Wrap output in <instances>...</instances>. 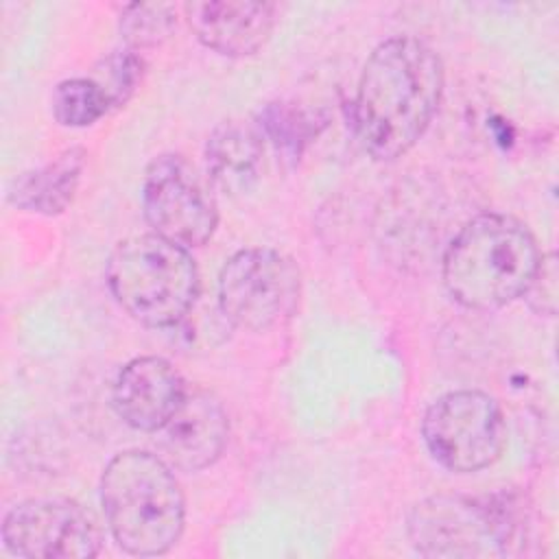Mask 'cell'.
I'll return each mask as SVG.
<instances>
[{
  "mask_svg": "<svg viewBox=\"0 0 559 559\" xmlns=\"http://www.w3.org/2000/svg\"><path fill=\"white\" fill-rule=\"evenodd\" d=\"M443 92V63L421 39L382 41L365 61L354 98V127L382 162L404 155L428 129Z\"/></svg>",
  "mask_w": 559,
  "mask_h": 559,
  "instance_id": "6da1fadb",
  "label": "cell"
},
{
  "mask_svg": "<svg viewBox=\"0 0 559 559\" xmlns=\"http://www.w3.org/2000/svg\"><path fill=\"white\" fill-rule=\"evenodd\" d=\"M539 260V247L522 221L485 212L450 240L443 284L461 306L496 310L526 293Z\"/></svg>",
  "mask_w": 559,
  "mask_h": 559,
  "instance_id": "7a4b0ae2",
  "label": "cell"
},
{
  "mask_svg": "<svg viewBox=\"0 0 559 559\" xmlns=\"http://www.w3.org/2000/svg\"><path fill=\"white\" fill-rule=\"evenodd\" d=\"M100 500L114 539L129 555H164L183 533V491L173 467L157 454H116L103 472Z\"/></svg>",
  "mask_w": 559,
  "mask_h": 559,
  "instance_id": "3957f363",
  "label": "cell"
},
{
  "mask_svg": "<svg viewBox=\"0 0 559 559\" xmlns=\"http://www.w3.org/2000/svg\"><path fill=\"white\" fill-rule=\"evenodd\" d=\"M408 537L424 557L489 559L526 555L531 524L515 496L437 493L413 507Z\"/></svg>",
  "mask_w": 559,
  "mask_h": 559,
  "instance_id": "277c9868",
  "label": "cell"
},
{
  "mask_svg": "<svg viewBox=\"0 0 559 559\" xmlns=\"http://www.w3.org/2000/svg\"><path fill=\"white\" fill-rule=\"evenodd\" d=\"M105 277L120 308L148 328L179 323L199 295V269L190 251L157 234L120 240Z\"/></svg>",
  "mask_w": 559,
  "mask_h": 559,
  "instance_id": "5b68a950",
  "label": "cell"
},
{
  "mask_svg": "<svg viewBox=\"0 0 559 559\" xmlns=\"http://www.w3.org/2000/svg\"><path fill=\"white\" fill-rule=\"evenodd\" d=\"M301 297V273L295 260L277 249L236 251L218 275V308L242 330L266 332L288 321Z\"/></svg>",
  "mask_w": 559,
  "mask_h": 559,
  "instance_id": "8992f818",
  "label": "cell"
},
{
  "mask_svg": "<svg viewBox=\"0 0 559 559\" xmlns=\"http://www.w3.org/2000/svg\"><path fill=\"white\" fill-rule=\"evenodd\" d=\"M428 452L450 472L467 474L493 465L507 445L500 404L483 391H450L435 400L421 421Z\"/></svg>",
  "mask_w": 559,
  "mask_h": 559,
  "instance_id": "52a82bcc",
  "label": "cell"
},
{
  "mask_svg": "<svg viewBox=\"0 0 559 559\" xmlns=\"http://www.w3.org/2000/svg\"><path fill=\"white\" fill-rule=\"evenodd\" d=\"M142 205L153 234L186 249L205 245L218 223V207L207 181L181 155L155 157L144 175Z\"/></svg>",
  "mask_w": 559,
  "mask_h": 559,
  "instance_id": "ba28073f",
  "label": "cell"
},
{
  "mask_svg": "<svg viewBox=\"0 0 559 559\" xmlns=\"http://www.w3.org/2000/svg\"><path fill=\"white\" fill-rule=\"evenodd\" d=\"M2 542L26 559H83L100 552L103 533L74 500L31 498L4 515Z\"/></svg>",
  "mask_w": 559,
  "mask_h": 559,
  "instance_id": "9c48e42d",
  "label": "cell"
},
{
  "mask_svg": "<svg viewBox=\"0 0 559 559\" xmlns=\"http://www.w3.org/2000/svg\"><path fill=\"white\" fill-rule=\"evenodd\" d=\"M229 421L221 400L207 389H188L179 408L157 430L162 459L181 472L210 467L225 450Z\"/></svg>",
  "mask_w": 559,
  "mask_h": 559,
  "instance_id": "30bf717a",
  "label": "cell"
},
{
  "mask_svg": "<svg viewBox=\"0 0 559 559\" xmlns=\"http://www.w3.org/2000/svg\"><path fill=\"white\" fill-rule=\"evenodd\" d=\"M188 386L181 373L162 356L129 360L111 389V404L118 417L144 432H157L179 408Z\"/></svg>",
  "mask_w": 559,
  "mask_h": 559,
  "instance_id": "8fae6325",
  "label": "cell"
},
{
  "mask_svg": "<svg viewBox=\"0 0 559 559\" xmlns=\"http://www.w3.org/2000/svg\"><path fill=\"white\" fill-rule=\"evenodd\" d=\"M183 15L194 37L225 57H249L258 52L275 26V4L271 2H186Z\"/></svg>",
  "mask_w": 559,
  "mask_h": 559,
  "instance_id": "7c38bea8",
  "label": "cell"
},
{
  "mask_svg": "<svg viewBox=\"0 0 559 559\" xmlns=\"http://www.w3.org/2000/svg\"><path fill=\"white\" fill-rule=\"evenodd\" d=\"M262 155V135L253 124L225 120L205 144L207 179L225 194H245L260 179Z\"/></svg>",
  "mask_w": 559,
  "mask_h": 559,
  "instance_id": "4fadbf2b",
  "label": "cell"
},
{
  "mask_svg": "<svg viewBox=\"0 0 559 559\" xmlns=\"http://www.w3.org/2000/svg\"><path fill=\"white\" fill-rule=\"evenodd\" d=\"M85 157L83 146H70L41 168L17 175L7 192L9 203L44 216L61 214L74 199Z\"/></svg>",
  "mask_w": 559,
  "mask_h": 559,
  "instance_id": "5bb4252c",
  "label": "cell"
},
{
  "mask_svg": "<svg viewBox=\"0 0 559 559\" xmlns=\"http://www.w3.org/2000/svg\"><path fill=\"white\" fill-rule=\"evenodd\" d=\"M111 109L105 90L90 79H66L52 92V116L63 127H90Z\"/></svg>",
  "mask_w": 559,
  "mask_h": 559,
  "instance_id": "9a60e30c",
  "label": "cell"
},
{
  "mask_svg": "<svg viewBox=\"0 0 559 559\" xmlns=\"http://www.w3.org/2000/svg\"><path fill=\"white\" fill-rule=\"evenodd\" d=\"M177 26V9L168 2H135L120 13V33L127 48L140 52L162 46Z\"/></svg>",
  "mask_w": 559,
  "mask_h": 559,
  "instance_id": "2e32d148",
  "label": "cell"
},
{
  "mask_svg": "<svg viewBox=\"0 0 559 559\" xmlns=\"http://www.w3.org/2000/svg\"><path fill=\"white\" fill-rule=\"evenodd\" d=\"M262 127L277 148L299 153L304 144L319 133L323 120H319L314 111L301 109L297 105L275 103L264 109Z\"/></svg>",
  "mask_w": 559,
  "mask_h": 559,
  "instance_id": "e0dca14e",
  "label": "cell"
},
{
  "mask_svg": "<svg viewBox=\"0 0 559 559\" xmlns=\"http://www.w3.org/2000/svg\"><path fill=\"white\" fill-rule=\"evenodd\" d=\"M144 76V59L131 50H114L107 55L94 72V81L105 90L111 109L124 107V103L135 94Z\"/></svg>",
  "mask_w": 559,
  "mask_h": 559,
  "instance_id": "ac0fdd59",
  "label": "cell"
},
{
  "mask_svg": "<svg viewBox=\"0 0 559 559\" xmlns=\"http://www.w3.org/2000/svg\"><path fill=\"white\" fill-rule=\"evenodd\" d=\"M557 280H559V269H557V255L546 253L542 255L537 271L522 297H526L528 306L537 314L552 317L557 310Z\"/></svg>",
  "mask_w": 559,
  "mask_h": 559,
  "instance_id": "d6986e66",
  "label": "cell"
}]
</instances>
